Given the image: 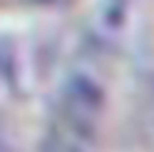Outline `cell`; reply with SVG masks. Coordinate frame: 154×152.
<instances>
[{"instance_id": "7a4b0ae2", "label": "cell", "mask_w": 154, "mask_h": 152, "mask_svg": "<svg viewBox=\"0 0 154 152\" xmlns=\"http://www.w3.org/2000/svg\"><path fill=\"white\" fill-rule=\"evenodd\" d=\"M139 13L142 0H94L90 15L94 40L107 47H122L137 30Z\"/></svg>"}, {"instance_id": "6da1fadb", "label": "cell", "mask_w": 154, "mask_h": 152, "mask_svg": "<svg viewBox=\"0 0 154 152\" xmlns=\"http://www.w3.org/2000/svg\"><path fill=\"white\" fill-rule=\"evenodd\" d=\"M109 87L102 72L92 62H77L65 75L57 97V125L94 140L97 130L107 115Z\"/></svg>"}, {"instance_id": "3957f363", "label": "cell", "mask_w": 154, "mask_h": 152, "mask_svg": "<svg viewBox=\"0 0 154 152\" xmlns=\"http://www.w3.org/2000/svg\"><path fill=\"white\" fill-rule=\"evenodd\" d=\"M40 152H92V140L55 125V130L42 142Z\"/></svg>"}]
</instances>
